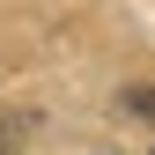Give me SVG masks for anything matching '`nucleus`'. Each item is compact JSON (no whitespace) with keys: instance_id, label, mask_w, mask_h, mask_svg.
Segmentation results:
<instances>
[{"instance_id":"f03ea898","label":"nucleus","mask_w":155,"mask_h":155,"mask_svg":"<svg viewBox=\"0 0 155 155\" xmlns=\"http://www.w3.org/2000/svg\"><path fill=\"white\" fill-rule=\"evenodd\" d=\"M126 111L133 118H155V89H126Z\"/></svg>"},{"instance_id":"f257e3e1","label":"nucleus","mask_w":155,"mask_h":155,"mask_svg":"<svg viewBox=\"0 0 155 155\" xmlns=\"http://www.w3.org/2000/svg\"><path fill=\"white\" fill-rule=\"evenodd\" d=\"M22 126H30V118H8V111H0V155H15V140H22Z\"/></svg>"}]
</instances>
